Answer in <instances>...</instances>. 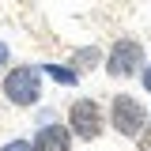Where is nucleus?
<instances>
[{
  "mask_svg": "<svg viewBox=\"0 0 151 151\" xmlns=\"http://www.w3.org/2000/svg\"><path fill=\"white\" fill-rule=\"evenodd\" d=\"M4 98L12 106H34L42 98V68L34 64H19L4 76Z\"/></svg>",
  "mask_w": 151,
  "mask_h": 151,
  "instance_id": "f257e3e1",
  "label": "nucleus"
},
{
  "mask_svg": "<svg viewBox=\"0 0 151 151\" xmlns=\"http://www.w3.org/2000/svg\"><path fill=\"white\" fill-rule=\"evenodd\" d=\"M98 60H102V53H98V49L91 45V49H79V53L72 57V68H76V72H79V68H94Z\"/></svg>",
  "mask_w": 151,
  "mask_h": 151,
  "instance_id": "0eeeda50",
  "label": "nucleus"
},
{
  "mask_svg": "<svg viewBox=\"0 0 151 151\" xmlns=\"http://www.w3.org/2000/svg\"><path fill=\"white\" fill-rule=\"evenodd\" d=\"M110 125L121 136H140L144 125H147V110L140 106V98H132V94H117L110 102Z\"/></svg>",
  "mask_w": 151,
  "mask_h": 151,
  "instance_id": "7ed1b4c3",
  "label": "nucleus"
},
{
  "mask_svg": "<svg viewBox=\"0 0 151 151\" xmlns=\"http://www.w3.org/2000/svg\"><path fill=\"white\" fill-rule=\"evenodd\" d=\"M136 147H140V151H151V121L144 125V132L136 136Z\"/></svg>",
  "mask_w": 151,
  "mask_h": 151,
  "instance_id": "6e6552de",
  "label": "nucleus"
},
{
  "mask_svg": "<svg viewBox=\"0 0 151 151\" xmlns=\"http://www.w3.org/2000/svg\"><path fill=\"white\" fill-rule=\"evenodd\" d=\"M4 64H8V45L0 42V68H4Z\"/></svg>",
  "mask_w": 151,
  "mask_h": 151,
  "instance_id": "9b49d317",
  "label": "nucleus"
},
{
  "mask_svg": "<svg viewBox=\"0 0 151 151\" xmlns=\"http://www.w3.org/2000/svg\"><path fill=\"white\" fill-rule=\"evenodd\" d=\"M0 151H30V144L27 140H12V144H4Z\"/></svg>",
  "mask_w": 151,
  "mask_h": 151,
  "instance_id": "1a4fd4ad",
  "label": "nucleus"
},
{
  "mask_svg": "<svg viewBox=\"0 0 151 151\" xmlns=\"http://www.w3.org/2000/svg\"><path fill=\"white\" fill-rule=\"evenodd\" d=\"M42 72H49L57 83H64V87H76V83H79V72H76L72 64H42Z\"/></svg>",
  "mask_w": 151,
  "mask_h": 151,
  "instance_id": "423d86ee",
  "label": "nucleus"
},
{
  "mask_svg": "<svg viewBox=\"0 0 151 151\" xmlns=\"http://www.w3.org/2000/svg\"><path fill=\"white\" fill-rule=\"evenodd\" d=\"M140 83H144V87L151 91V64H147V68H140Z\"/></svg>",
  "mask_w": 151,
  "mask_h": 151,
  "instance_id": "9d476101",
  "label": "nucleus"
},
{
  "mask_svg": "<svg viewBox=\"0 0 151 151\" xmlns=\"http://www.w3.org/2000/svg\"><path fill=\"white\" fill-rule=\"evenodd\" d=\"M30 151H72V129L68 125H45L34 136Z\"/></svg>",
  "mask_w": 151,
  "mask_h": 151,
  "instance_id": "39448f33",
  "label": "nucleus"
},
{
  "mask_svg": "<svg viewBox=\"0 0 151 151\" xmlns=\"http://www.w3.org/2000/svg\"><path fill=\"white\" fill-rule=\"evenodd\" d=\"M68 129L79 140H98L102 129H106V117H102V106L94 98H76L68 106Z\"/></svg>",
  "mask_w": 151,
  "mask_h": 151,
  "instance_id": "f03ea898",
  "label": "nucleus"
},
{
  "mask_svg": "<svg viewBox=\"0 0 151 151\" xmlns=\"http://www.w3.org/2000/svg\"><path fill=\"white\" fill-rule=\"evenodd\" d=\"M140 68H144V45L136 38H121L106 57V76H113V79H125Z\"/></svg>",
  "mask_w": 151,
  "mask_h": 151,
  "instance_id": "20e7f679",
  "label": "nucleus"
}]
</instances>
